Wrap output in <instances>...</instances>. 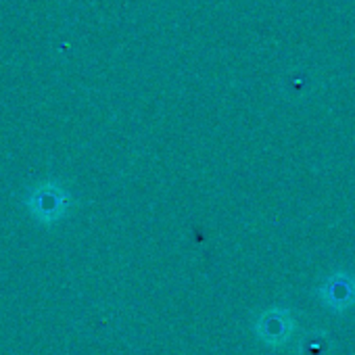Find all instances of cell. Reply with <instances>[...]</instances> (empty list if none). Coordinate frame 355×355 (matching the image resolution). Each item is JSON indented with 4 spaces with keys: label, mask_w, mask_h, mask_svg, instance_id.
<instances>
[{
    "label": "cell",
    "mask_w": 355,
    "mask_h": 355,
    "mask_svg": "<svg viewBox=\"0 0 355 355\" xmlns=\"http://www.w3.org/2000/svg\"><path fill=\"white\" fill-rule=\"evenodd\" d=\"M295 328H297V322H295L293 311L288 307H282V305H276V307L261 311L253 324L257 338L263 345L274 347V349H280L282 345H286L293 338Z\"/></svg>",
    "instance_id": "obj_1"
},
{
    "label": "cell",
    "mask_w": 355,
    "mask_h": 355,
    "mask_svg": "<svg viewBox=\"0 0 355 355\" xmlns=\"http://www.w3.org/2000/svg\"><path fill=\"white\" fill-rule=\"evenodd\" d=\"M315 297L332 313H345L347 309L355 305V276L345 270L332 272L318 286Z\"/></svg>",
    "instance_id": "obj_2"
},
{
    "label": "cell",
    "mask_w": 355,
    "mask_h": 355,
    "mask_svg": "<svg viewBox=\"0 0 355 355\" xmlns=\"http://www.w3.org/2000/svg\"><path fill=\"white\" fill-rule=\"evenodd\" d=\"M297 355H332V343L326 330H309L297 343Z\"/></svg>",
    "instance_id": "obj_3"
}]
</instances>
